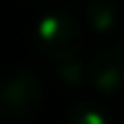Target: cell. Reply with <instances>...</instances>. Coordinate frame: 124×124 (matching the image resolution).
<instances>
[{
    "mask_svg": "<svg viewBox=\"0 0 124 124\" xmlns=\"http://www.w3.org/2000/svg\"><path fill=\"white\" fill-rule=\"evenodd\" d=\"M45 100L40 77L26 66H8L0 71V119L21 122L32 116Z\"/></svg>",
    "mask_w": 124,
    "mask_h": 124,
    "instance_id": "6da1fadb",
    "label": "cell"
},
{
    "mask_svg": "<svg viewBox=\"0 0 124 124\" xmlns=\"http://www.w3.org/2000/svg\"><path fill=\"white\" fill-rule=\"evenodd\" d=\"M32 40H34V48L45 58H50L53 63H58V61L79 55L85 34H82V26H79L77 19H71L69 13L55 11V13H45L34 24Z\"/></svg>",
    "mask_w": 124,
    "mask_h": 124,
    "instance_id": "7a4b0ae2",
    "label": "cell"
},
{
    "mask_svg": "<svg viewBox=\"0 0 124 124\" xmlns=\"http://www.w3.org/2000/svg\"><path fill=\"white\" fill-rule=\"evenodd\" d=\"M90 85L100 95H124V40L103 42L87 61Z\"/></svg>",
    "mask_w": 124,
    "mask_h": 124,
    "instance_id": "3957f363",
    "label": "cell"
},
{
    "mask_svg": "<svg viewBox=\"0 0 124 124\" xmlns=\"http://www.w3.org/2000/svg\"><path fill=\"white\" fill-rule=\"evenodd\" d=\"M82 13L87 19V24L93 26L98 34H108L122 21V5H119V0H85L82 3Z\"/></svg>",
    "mask_w": 124,
    "mask_h": 124,
    "instance_id": "277c9868",
    "label": "cell"
},
{
    "mask_svg": "<svg viewBox=\"0 0 124 124\" xmlns=\"http://www.w3.org/2000/svg\"><path fill=\"white\" fill-rule=\"evenodd\" d=\"M69 122L74 124H108L114 119V111L106 103H90V100H77L69 108Z\"/></svg>",
    "mask_w": 124,
    "mask_h": 124,
    "instance_id": "5b68a950",
    "label": "cell"
},
{
    "mask_svg": "<svg viewBox=\"0 0 124 124\" xmlns=\"http://www.w3.org/2000/svg\"><path fill=\"white\" fill-rule=\"evenodd\" d=\"M55 74L63 85L69 87H82L85 82H90V69H87V61H79L77 58H66V61H58L55 63Z\"/></svg>",
    "mask_w": 124,
    "mask_h": 124,
    "instance_id": "8992f818",
    "label": "cell"
}]
</instances>
